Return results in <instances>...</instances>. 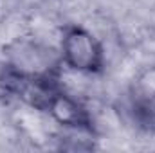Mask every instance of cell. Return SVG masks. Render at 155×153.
<instances>
[{"instance_id":"cell-3","label":"cell","mask_w":155,"mask_h":153,"mask_svg":"<svg viewBox=\"0 0 155 153\" xmlns=\"http://www.w3.org/2000/svg\"><path fill=\"white\" fill-rule=\"evenodd\" d=\"M41 114L49 115L52 121H56L63 128L87 133L90 137L97 135L96 121L90 114V110L61 85V81L54 85L52 90L49 92L43 103Z\"/></svg>"},{"instance_id":"cell-4","label":"cell","mask_w":155,"mask_h":153,"mask_svg":"<svg viewBox=\"0 0 155 153\" xmlns=\"http://www.w3.org/2000/svg\"><path fill=\"white\" fill-rule=\"evenodd\" d=\"M134 112L141 126L155 135V96H143L137 103H134Z\"/></svg>"},{"instance_id":"cell-2","label":"cell","mask_w":155,"mask_h":153,"mask_svg":"<svg viewBox=\"0 0 155 153\" xmlns=\"http://www.w3.org/2000/svg\"><path fill=\"white\" fill-rule=\"evenodd\" d=\"M63 67L85 76H101L107 70L105 45L90 29L81 24H63L58 43Z\"/></svg>"},{"instance_id":"cell-1","label":"cell","mask_w":155,"mask_h":153,"mask_svg":"<svg viewBox=\"0 0 155 153\" xmlns=\"http://www.w3.org/2000/svg\"><path fill=\"white\" fill-rule=\"evenodd\" d=\"M2 69L24 77L61 79L63 61L58 45L33 36H16L2 45Z\"/></svg>"}]
</instances>
